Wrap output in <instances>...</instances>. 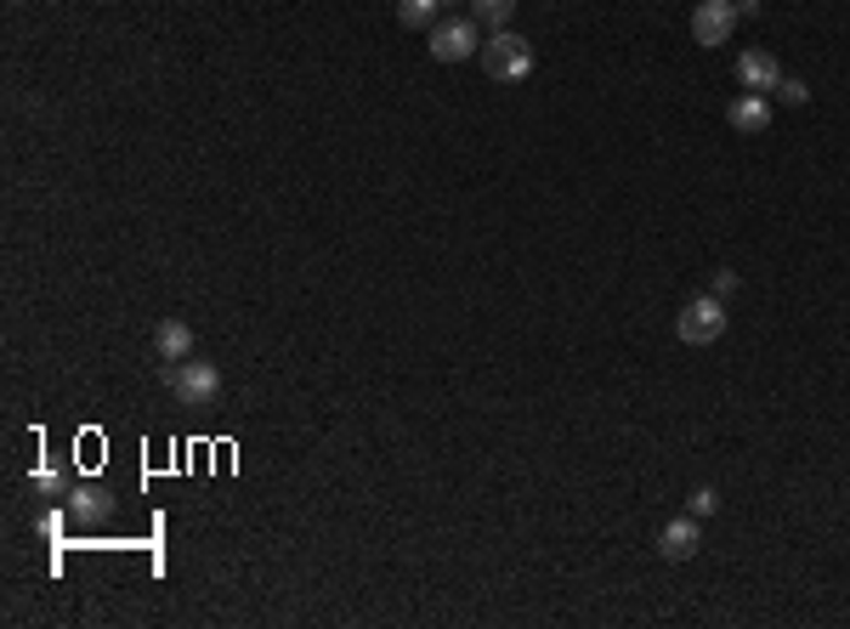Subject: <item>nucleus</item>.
Masks as SVG:
<instances>
[{
	"instance_id": "dca6fc26",
	"label": "nucleus",
	"mask_w": 850,
	"mask_h": 629,
	"mask_svg": "<svg viewBox=\"0 0 850 629\" xmlns=\"http://www.w3.org/2000/svg\"><path fill=\"white\" fill-rule=\"evenodd\" d=\"M709 295H720V300L737 295V272H714V290H709Z\"/></svg>"
},
{
	"instance_id": "6e6552de",
	"label": "nucleus",
	"mask_w": 850,
	"mask_h": 629,
	"mask_svg": "<svg viewBox=\"0 0 850 629\" xmlns=\"http://www.w3.org/2000/svg\"><path fill=\"white\" fill-rule=\"evenodd\" d=\"M726 119H732V131H743V137H760L765 125H771V103H765L760 91H743L737 103L726 108Z\"/></svg>"
},
{
	"instance_id": "f257e3e1",
	"label": "nucleus",
	"mask_w": 850,
	"mask_h": 629,
	"mask_svg": "<svg viewBox=\"0 0 850 629\" xmlns=\"http://www.w3.org/2000/svg\"><path fill=\"white\" fill-rule=\"evenodd\" d=\"M482 68H488V80L516 86V80H528V74H533V46L521 40L516 29H493L488 46H482Z\"/></svg>"
},
{
	"instance_id": "2eb2a0df",
	"label": "nucleus",
	"mask_w": 850,
	"mask_h": 629,
	"mask_svg": "<svg viewBox=\"0 0 850 629\" xmlns=\"http://www.w3.org/2000/svg\"><path fill=\"white\" fill-rule=\"evenodd\" d=\"M35 488H40V493H68V483H63L57 471H40V476H35Z\"/></svg>"
},
{
	"instance_id": "39448f33",
	"label": "nucleus",
	"mask_w": 850,
	"mask_h": 629,
	"mask_svg": "<svg viewBox=\"0 0 850 629\" xmlns=\"http://www.w3.org/2000/svg\"><path fill=\"white\" fill-rule=\"evenodd\" d=\"M737 29V7L732 0H704V7L692 12V40L697 46H726Z\"/></svg>"
},
{
	"instance_id": "f8f14e48",
	"label": "nucleus",
	"mask_w": 850,
	"mask_h": 629,
	"mask_svg": "<svg viewBox=\"0 0 850 629\" xmlns=\"http://www.w3.org/2000/svg\"><path fill=\"white\" fill-rule=\"evenodd\" d=\"M471 12H477V23H488V29H511L516 0H471Z\"/></svg>"
},
{
	"instance_id": "1a4fd4ad",
	"label": "nucleus",
	"mask_w": 850,
	"mask_h": 629,
	"mask_svg": "<svg viewBox=\"0 0 850 629\" xmlns=\"http://www.w3.org/2000/svg\"><path fill=\"white\" fill-rule=\"evenodd\" d=\"M154 351H159L165 363H182L188 351H193V330H188L182 318H165L159 330H154Z\"/></svg>"
},
{
	"instance_id": "9b49d317",
	"label": "nucleus",
	"mask_w": 850,
	"mask_h": 629,
	"mask_svg": "<svg viewBox=\"0 0 850 629\" xmlns=\"http://www.w3.org/2000/svg\"><path fill=\"white\" fill-rule=\"evenodd\" d=\"M437 12H442V0H397V23L403 29H432Z\"/></svg>"
},
{
	"instance_id": "a211bd4d",
	"label": "nucleus",
	"mask_w": 850,
	"mask_h": 629,
	"mask_svg": "<svg viewBox=\"0 0 850 629\" xmlns=\"http://www.w3.org/2000/svg\"><path fill=\"white\" fill-rule=\"evenodd\" d=\"M442 7H454V0H442Z\"/></svg>"
},
{
	"instance_id": "f3484780",
	"label": "nucleus",
	"mask_w": 850,
	"mask_h": 629,
	"mask_svg": "<svg viewBox=\"0 0 850 629\" xmlns=\"http://www.w3.org/2000/svg\"><path fill=\"white\" fill-rule=\"evenodd\" d=\"M737 7V17H760V0H732Z\"/></svg>"
},
{
	"instance_id": "20e7f679",
	"label": "nucleus",
	"mask_w": 850,
	"mask_h": 629,
	"mask_svg": "<svg viewBox=\"0 0 850 629\" xmlns=\"http://www.w3.org/2000/svg\"><path fill=\"white\" fill-rule=\"evenodd\" d=\"M482 52V23L477 17H437L432 23V57L437 63H465Z\"/></svg>"
},
{
	"instance_id": "f03ea898",
	"label": "nucleus",
	"mask_w": 850,
	"mask_h": 629,
	"mask_svg": "<svg viewBox=\"0 0 850 629\" xmlns=\"http://www.w3.org/2000/svg\"><path fill=\"white\" fill-rule=\"evenodd\" d=\"M165 386H170V397L182 402V409H210V402L221 397V369L216 363H170L165 369Z\"/></svg>"
},
{
	"instance_id": "423d86ee",
	"label": "nucleus",
	"mask_w": 850,
	"mask_h": 629,
	"mask_svg": "<svg viewBox=\"0 0 850 629\" xmlns=\"http://www.w3.org/2000/svg\"><path fill=\"white\" fill-rule=\"evenodd\" d=\"M737 80H743V91H777V80H783V68H777V57L771 52H760V46H748V52L737 57Z\"/></svg>"
},
{
	"instance_id": "7ed1b4c3",
	"label": "nucleus",
	"mask_w": 850,
	"mask_h": 629,
	"mask_svg": "<svg viewBox=\"0 0 850 629\" xmlns=\"http://www.w3.org/2000/svg\"><path fill=\"white\" fill-rule=\"evenodd\" d=\"M674 335H681L686 346H714L720 335H726V300H720V295L686 300L681 318H674Z\"/></svg>"
},
{
	"instance_id": "0eeeda50",
	"label": "nucleus",
	"mask_w": 850,
	"mask_h": 629,
	"mask_svg": "<svg viewBox=\"0 0 850 629\" xmlns=\"http://www.w3.org/2000/svg\"><path fill=\"white\" fill-rule=\"evenodd\" d=\"M697 544H704V527H697V516H674V522H664L658 550H664L669 562H692V556H697Z\"/></svg>"
},
{
	"instance_id": "ddd939ff",
	"label": "nucleus",
	"mask_w": 850,
	"mask_h": 629,
	"mask_svg": "<svg viewBox=\"0 0 850 629\" xmlns=\"http://www.w3.org/2000/svg\"><path fill=\"white\" fill-rule=\"evenodd\" d=\"M714 511H720V493H714V488H697V493H692V516L709 522Z\"/></svg>"
},
{
	"instance_id": "4468645a",
	"label": "nucleus",
	"mask_w": 850,
	"mask_h": 629,
	"mask_svg": "<svg viewBox=\"0 0 850 629\" xmlns=\"http://www.w3.org/2000/svg\"><path fill=\"white\" fill-rule=\"evenodd\" d=\"M777 97H783L788 108H806V97H811V86H806V80H777Z\"/></svg>"
},
{
	"instance_id": "9d476101",
	"label": "nucleus",
	"mask_w": 850,
	"mask_h": 629,
	"mask_svg": "<svg viewBox=\"0 0 850 629\" xmlns=\"http://www.w3.org/2000/svg\"><path fill=\"white\" fill-rule=\"evenodd\" d=\"M114 511V499L96 488V483H80V488H68V516H80V522H103Z\"/></svg>"
}]
</instances>
